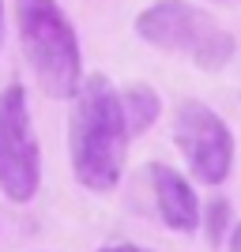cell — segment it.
<instances>
[{"label":"cell","mask_w":241,"mask_h":252,"mask_svg":"<svg viewBox=\"0 0 241 252\" xmlns=\"http://www.w3.org/2000/svg\"><path fill=\"white\" fill-rule=\"evenodd\" d=\"M128 121L121 91L105 75L83 79L75 94V113L68 125V158L75 181L91 192H109L125 173L128 155Z\"/></svg>","instance_id":"6da1fadb"},{"label":"cell","mask_w":241,"mask_h":252,"mask_svg":"<svg viewBox=\"0 0 241 252\" xmlns=\"http://www.w3.org/2000/svg\"><path fill=\"white\" fill-rule=\"evenodd\" d=\"M19 42L34 79L49 98H75L83 87L79 34L57 0H15Z\"/></svg>","instance_id":"7a4b0ae2"},{"label":"cell","mask_w":241,"mask_h":252,"mask_svg":"<svg viewBox=\"0 0 241 252\" xmlns=\"http://www.w3.org/2000/svg\"><path fill=\"white\" fill-rule=\"evenodd\" d=\"M136 34L147 45L185 57L204 72H219L234 61V38L189 0H155L136 15Z\"/></svg>","instance_id":"3957f363"},{"label":"cell","mask_w":241,"mask_h":252,"mask_svg":"<svg viewBox=\"0 0 241 252\" xmlns=\"http://www.w3.org/2000/svg\"><path fill=\"white\" fill-rule=\"evenodd\" d=\"M42 189V151L31 125L27 91L11 83L0 91V192L11 203H31Z\"/></svg>","instance_id":"277c9868"},{"label":"cell","mask_w":241,"mask_h":252,"mask_svg":"<svg viewBox=\"0 0 241 252\" xmlns=\"http://www.w3.org/2000/svg\"><path fill=\"white\" fill-rule=\"evenodd\" d=\"M173 136H177L181 155L189 158V169L204 185L226 181L234 166V136L211 105L204 102H181L173 117Z\"/></svg>","instance_id":"5b68a950"},{"label":"cell","mask_w":241,"mask_h":252,"mask_svg":"<svg viewBox=\"0 0 241 252\" xmlns=\"http://www.w3.org/2000/svg\"><path fill=\"white\" fill-rule=\"evenodd\" d=\"M147 173H151V185H155V200H158V211H162V222L177 233L196 230L200 203H196L192 185L170 166H151Z\"/></svg>","instance_id":"8992f818"},{"label":"cell","mask_w":241,"mask_h":252,"mask_svg":"<svg viewBox=\"0 0 241 252\" xmlns=\"http://www.w3.org/2000/svg\"><path fill=\"white\" fill-rule=\"evenodd\" d=\"M121 105H125V121H128V132H132V136L147 132V128L158 121V113H162V102H158V94L147 83L125 87V91H121Z\"/></svg>","instance_id":"52a82bcc"},{"label":"cell","mask_w":241,"mask_h":252,"mask_svg":"<svg viewBox=\"0 0 241 252\" xmlns=\"http://www.w3.org/2000/svg\"><path fill=\"white\" fill-rule=\"evenodd\" d=\"M226 219H230V203L226 200H211V211H207V241H211V249L222 241Z\"/></svg>","instance_id":"ba28073f"},{"label":"cell","mask_w":241,"mask_h":252,"mask_svg":"<svg viewBox=\"0 0 241 252\" xmlns=\"http://www.w3.org/2000/svg\"><path fill=\"white\" fill-rule=\"evenodd\" d=\"M102 252H147V249H139V245H109Z\"/></svg>","instance_id":"9c48e42d"},{"label":"cell","mask_w":241,"mask_h":252,"mask_svg":"<svg viewBox=\"0 0 241 252\" xmlns=\"http://www.w3.org/2000/svg\"><path fill=\"white\" fill-rule=\"evenodd\" d=\"M230 252H241V226L234 230V237H230Z\"/></svg>","instance_id":"30bf717a"},{"label":"cell","mask_w":241,"mask_h":252,"mask_svg":"<svg viewBox=\"0 0 241 252\" xmlns=\"http://www.w3.org/2000/svg\"><path fill=\"white\" fill-rule=\"evenodd\" d=\"M0 42H4V0H0Z\"/></svg>","instance_id":"8fae6325"}]
</instances>
